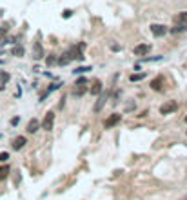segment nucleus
Instances as JSON below:
<instances>
[{"mask_svg": "<svg viewBox=\"0 0 187 200\" xmlns=\"http://www.w3.org/2000/svg\"><path fill=\"white\" fill-rule=\"evenodd\" d=\"M178 22H187V11H180L174 15V24H178Z\"/></svg>", "mask_w": 187, "mask_h": 200, "instance_id": "17", "label": "nucleus"}, {"mask_svg": "<svg viewBox=\"0 0 187 200\" xmlns=\"http://www.w3.org/2000/svg\"><path fill=\"white\" fill-rule=\"evenodd\" d=\"M85 93H87V84H76L75 82V86L71 89V95L73 97H84Z\"/></svg>", "mask_w": 187, "mask_h": 200, "instance_id": "3", "label": "nucleus"}, {"mask_svg": "<svg viewBox=\"0 0 187 200\" xmlns=\"http://www.w3.org/2000/svg\"><path fill=\"white\" fill-rule=\"evenodd\" d=\"M111 49H113V51H120V46H118V44H111Z\"/></svg>", "mask_w": 187, "mask_h": 200, "instance_id": "29", "label": "nucleus"}, {"mask_svg": "<svg viewBox=\"0 0 187 200\" xmlns=\"http://www.w3.org/2000/svg\"><path fill=\"white\" fill-rule=\"evenodd\" d=\"M89 93H91L93 97H98V95L102 93V82H100V80H95L93 86H91V89H89Z\"/></svg>", "mask_w": 187, "mask_h": 200, "instance_id": "12", "label": "nucleus"}, {"mask_svg": "<svg viewBox=\"0 0 187 200\" xmlns=\"http://www.w3.org/2000/svg\"><path fill=\"white\" fill-rule=\"evenodd\" d=\"M45 55H44V47H42V44H35V47H33V58L35 60H40V58H44Z\"/></svg>", "mask_w": 187, "mask_h": 200, "instance_id": "11", "label": "nucleus"}, {"mask_svg": "<svg viewBox=\"0 0 187 200\" xmlns=\"http://www.w3.org/2000/svg\"><path fill=\"white\" fill-rule=\"evenodd\" d=\"M44 60H45V66H47V67H53V66H56L58 57H56L55 53H51V55H45V57H44Z\"/></svg>", "mask_w": 187, "mask_h": 200, "instance_id": "15", "label": "nucleus"}, {"mask_svg": "<svg viewBox=\"0 0 187 200\" xmlns=\"http://www.w3.org/2000/svg\"><path fill=\"white\" fill-rule=\"evenodd\" d=\"M164 77H158V78H154L151 82V89H154V91H162L164 89Z\"/></svg>", "mask_w": 187, "mask_h": 200, "instance_id": "14", "label": "nucleus"}, {"mask_svg": "<svg viewBox=\"0 0 187 200\" xmlns=\"http://www.w3.org/2000/svg\"><path fill=\"white\" fill-rule=\"evenodd\" d=\"M134 109V104L131 102V104H125V111H133Z\"/></svg>", "mask_w": 187, "mask_h": 200, "instance_id": "27", "label": "nucleus"}, {"mask_svg": "<svg viewBox=\"0 0 187 200\" xmlns=\"http://www.w3.org/2000/svg\"><path fill=\"white\" fill-rule=\"evenodd\" d=\"M18 122H20V118H18V117H13V118H11V126H17Z\"/></svg>", "mask_w": 187, "mask_h": 200, "instance_id": "28", "label": "nucleus"}, {"mask_svg": "<svg viewBox=\"0 0 187 200\" xmlns=\"http://www.w3.org/2000/svg\"><path fill=\"white\" fill-rule=\"evenodd\" d=\"M11 144H13V149H15V151H20L22 147H24V146L27 144V138H25L24 135H20V137H15Z\"/></svg>", "mask_w": 187, "mask_h": 200, "instance_id": "6", "label": "nucleus"}, {"mask_svg": "<svg viewBox=\"0 0 187 200\" xmlns=\"http://www.w3.org/2000/svg\"><path fill=\"white\" fill-rule=\"evenodd\" d=\"M11 55H13V57H17V58H22V57L25 55V49H24V46H20V44H15V46L11 47Z\"/></svg>", "mask_w": 187, "mask_h": 200, "instance_id": "10", "label": "nucleus"}, {"mask_svg": "<svg viewBox=\"0 0 187 200\" xmlns=\"http://www.w3.org/2000/svg\"><path fill=\"white\" fill-rule=\"evenodd\" d=\"M0 80H2L4 84H7V82L11 80V75H9L7 71H4V69H0Z\"/></svg>", "mask_w": 187, "mask_h": 200, "instance_id": "20", "label": "nucleus"}, {"mask_svg": "<svg viewBox=\"0 0 187 200\" xmlns=\"http://www.w3.org/2000/svg\"><path fill=\"white\" fill-rule=\"evenodd\" d=\"M60 86H62V84H60V82H56V84H51V87H49V89H47V91H49V93H51V91H55V89H60Z\"/></svg>", "mask_w": 187, "mask_h": 200, "instance_id": "24", "label": "nucleus"}, {"mask_svg": "<svg viewBox=\"0 0 187 200\" xmlns=\"http://www.w3.org/2000/svg\"><path fill=\"white\" fill-rule=\"evenodd\" d=\"M151 33L156 38H160V37H166L167 33H169V27L164 26V24H151Z\"/></svg>", "mask_w": 187, "mask_h": 200, "instance_id": "2", "label": "nucleus"}, {"mask_svg": "<svg viewBox=\"0 0 187 200\" xmlns=\"http://www.w3.org/2000/svg\"><path fill=\"white\" fill-rule=\"evenodd\" d=\"M73 17V9H64L62 11V18H71Z\"/></svg>", "mask_w": 187, "mask_h": 200, "instance_id": "22", "label": "nucleus"}, {"mask_svg": "<svg viewBox=\"0 0 187 200\" xmlns=\"http://www.w3.org/2000/svg\"><path fill=\"white\" fill-rule=\"evenodd\" d=\"M120 118H122V117H120L118 113H113V115H111V117L104 122V127H105V129H111L113 126H116V124L120 122Z\"/></svg>", "mask_w": 187, "mask_h": 200, "instance_id": "7", "label": "nucleus"}, {"mask_svg": "<svg viewBox=\"0 0 187 200\" xmlns=\"http://www.w3.org/2000/svg\"><path fill=\"white\" fill-rule=\"evenodd\" d=\"M87 71H91L89 66H85V67H76V69H75V75H84V73H87Z\"/></svg>", "mask_w": 187, "mask_h": 200, "instance_id": "21", "label": "nucleus"}, {"mask_svg": "<svg viewBox=\"0 0 187 200\" xmlns=\"http://www.w3.org/2000/svg\"><path fill=\"white\" fill-rule=\"evenodd\" d=\"M169 31H171V33H184V31H187V22H178V24H174L173 27H169Z\"/></svg>", "mask_w": 187, "mask_h": 200, "instance_id": "13", "label": "nucleus"}, {"mask_svg": "<svg viewBox=\"0 0 187 200\" xmlns=\"http://www.w3.org/2000/svg\"><path fill=\"white\" fill-rule=\"evenodd\" d=\"M7 158H9V153L7 151H2L0 153V162H7Z\"/></svg>", "mask_w": 187, "mask_h": 200, "instance_id": "23", "label": "nucleus"}, {"mask_svg": "<svg viewBox=\"0 0 187 200\" xmlns=\"http://www.w3.org/2000/svg\"><path fill=\"white\" fill-rule=\"evenodd\" d=\"M185 124H187V117H185Z\"/></svg>", "mask_w": 187, "mask_h": 200, "instance_id": "31", "label": "nucleus"}, {"mask_svg": "<svg viewBox=\"0 0 187 200\" xmlns=\"http://www.w3.org/2000/svg\"><path fill=\"white\" fill-rule=\"evenodd\" d=\"M38 129H40V122H38V118H31L29 122H27V133H29V135H35Z\"/></svg>", "mask_w": 187, "mask_h": 200, "instance_id": "8", "label": "nucleus"}, {"mask_svg": "<svg viewBox=\"0 0 187 200\" xmlns=\"http://www.w3.org/2000/svg\"><path fill=\"white\" fill-rule=\"evenodd\" d=\"M4 89H6V84H4V82L0 80V91H4Z\"/></svg>", "mask_w": 187, "mask_h": 200, "instance_id": "30", "label": "nucleus"}, {"mask_svg": "<svg viewBox=\"0 0 187 200\" xmlns=\"http://www.w3.org/2000/svg\"><path fill=\"white\" fill-rule=\"evenodd\" d=\"M176 102H166V104H162L160 106V115H169V113H173V111H176Z\"/></svg>", "mask_w": 187, "mask_h": 200, "instance_id": "5", "label": "nucleus"}, {"mask_svg": "<svg viewBox=\"0 0 187 200\" xmlns=\"http://www.w3.org/2000/svg\"><path fill=\"white\" fill-rule=\"evenodd\" d=\"M146 78V73H133L131 77H129V80L131 82H140V80Z\"/></svg>", "mask_w": 187, "mask_h": 200, "instance_id": "19", "label": "nucleus"}, {"mask_svg": "<svg viewBox=\"0 0 187 200\" xmlns=\"http://www.w3.org/2000/svg\"><path fill=\"white\" fill-rule=\"evenodd\" d=\"M6 33H7V27H4V26H0V40L6 37Z\"/></svg>", "mask_w": 187, "mask_h": 200, "instance_id": "26", "label": "nucleus"}, {"mask_svg": "<svg viewBox=\"0 0 187 200\" xmlns=\"http://www.w3.org/2000/svg\"><path fill=\"white\" fill-rule=\"evenodd\" d=\"M9 166H0V180H6L7 178V175H9Z\"/></svg>", "mask_w": 187, "mask_h": 200, "instance_id": "18", "label": "nucleus"}, {"mask_svg": "<svg viewBox=\"0 0 187 200\" xmlns=\"http://www.w3.org/2000/svg\"><path fill=\"white\" fill-rule=\"evenodd\" d=\"M154 60H162V57H149V58H142V62H154Z\"/></svg>", "mask_w": 187, "mask_h": 200, "instance_id": "25", "label": "nucleus"}, {"mask_svg": "<svg viewBox=\"0 0 187 200\" xmlns=\"http://www.w3.org/2000/svg\"><path fill=\"white\" fill-rule=\"evenodd\" d=\"M133 51H134V55H136V57H140V58H142V57H146L147 53L151 51V44H138Z\"/></svg>", "mask_w": 187, "mask_h": 200, "instance_id": "4", "label": "nucleus"}, {"mask_svg": "<svg viewBox=\"0 0 187 200\" xmlns=\"http://www.w3.org/2000/svg\"><path fill=\"white\" fill-rule=\"evenodd\" d=\"M107 93H100V97H98V100H96V104L93 106V111L95 113H98V111H102V107H104V104H105V100H107Z\"/></svg>", "mask_w": 187, "mask_h": 200, "instance_id": "9", "label": "nucleus"}, {"mask_svg": "<svg viewBox=\"0 0 187 200\" xmlns=\"http://www.w3.org/2000/svg\"><path fill=\"white\" fill-rule=\"evenodd\" d=\"M0 137H2V135H0Z\"/></svg>", "mask_w": 187, "mask_h": 200, "instance_id": "32", "label": "nucleus"}, {"mask_svg": "<svg viewBox=\"0 0 187 200\" xmlns=\"http://www.w3.org/2000/svg\"><path fill=\"white\" fill-rule=\"evenodd\" d=\"M69 62H71V58H69V55H67V53L60 55V57H58V60H56V64H58V66H67Z\"/></svg>", "mask_w": 187, "mask_h": 200, "instance_id": "16", "label": "nucleus"}, {"mask_svg": "<svg viewBox=\"0 0 187 200\" xmlns=\"http://www.w3.org/2000/svg\"><path fill=\"white\" fill-rule=\"evenodd\" d=\"M40 126H42V129H45V131H51V129H53V126H55V111H47Z\"/></svg>", "mask_w": 187, "mask_h": 200, "instance_id": "1", "label": "nucleus"}]
</instances>
